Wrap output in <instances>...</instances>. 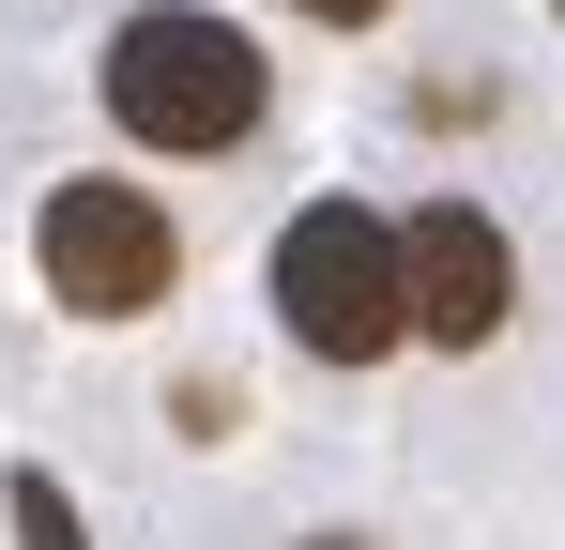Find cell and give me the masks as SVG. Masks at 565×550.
I'll return each mask as SVG.
<instances>
[{
	"instance_id": "3957f363",
	"label": "cell",
	"mask_w": 565,
	"mask_h": 550,
	"mask_svg": "<svg viewBox=\"0 0 565 550\" xmlns=\"http://www.w3.org/2000/svg\"><path fill=\"white\" fill-rule=\"evenodd\" d=\"M31 261H46V306H77V321H153L184 275V230L153 214V183H46Z\"/></svg>"
},
{
	"instance_id": "ba28073f",
	"label": "cell",
	"mask_w": 565,
	"mask_h": 550,
	"mask_svg": "<svg viewBox=\"0 0 565 550\" xmlns=\"http://www.w3.org/2000/svg\"><path fill=\"white\" fill-rule=\"evenodd\" d=\"M551 15H565V0H551Z\"/></svg>"
},
{
	"instance_id": "277c9868",
	"label": "cell",
	"mask_w": 565,
	"mask_h": 550,
	"mask_svg": "<svg viewBox=\"0 0 565 550\" xmlns=\"http://www.w3.org/2000/svg\"><path fill=\"white\" fill-rule=\"evenodd\" d=\"M504 306H520L504 230H489L473 199H428V214H413V337H428V352H489Z\"/></svg>"
},
{
	"instance_id": "7a4b0ae2",
	"label": "cell",
	"mask_w": 565,
	"mask_h": 550,
	"mask_svg": "<svg viewBox=\"0 0 565 550\" xmlns=\"http://www.w3.org/2000/svg\"><path fill=\"white\" fill-rule=\"evenodd\" d=\"M276 321L306 367H382L413 337V230H382L367 199H306L276 230Z\"/></svg>"
},
{
	"instance_id": "52a82bcc",
	"label": "cell",
	"mask_w": 565,
	"mask_h": 550,
	"mask_svg": "<svg viewBox=\"0 0 565 550\" xmlns=\"http://www.w3.org/2000/svg\"><path fill=\"white\" fill-rule=\"evenodd\" d=\"M306 550H382V536H306Z\"/></svg>"
},
{
	"instance_id": "5b68a950",
	"label": "cell",
	"mask_w": 565,
	"mask_h": 550,
	"mask_svg": "<svg viewBox=\"0 0 565 550\" xmlns=\"http://www.w3.org/2000/svg\"><path fill=\"white\" fill-rule=\"evenodd\" d=\"M0 520H15V550H93V536H77V505H62V474H31V458L0 474Z\"/></svg>"
},
{
	"instance_id": "6da1fadb",
	"label": "cell",
	"mask_w": 565,
	"mask_h": 550,
	"mask_svg": "<svg viewBox=\"0 0 565 550\" xmlns=\"http://www.w3.org/2000/svg\"><path fill=\"white\" fill-rule=\"evenodd\" d=\"M93 77H107V123H122L138 154H230V138H260V107H276V62H260L230 15H199V0L122 15Z\"/></svg>"
},
{
	"instance_id": "8992f818",
	"label": "cell",
	"mask_w": 565,
	"mask_h": 550,
	"mask_svg": "<svg viewBox=\"0 0 565 550\" xmlns=\"http://www.w3.org/2000/svg\"><path fill=\"white\" fill-rule=\"evenodd\" d=\"M290 15H321V31H367V15H382V0H290Z\"/></svg>"
}]
</instances>
